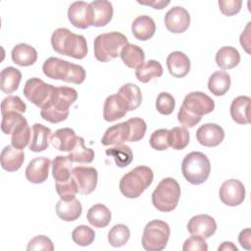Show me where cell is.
Masks as SVG:
<instances>
[{
    "label": "cell",
    "mask_w": 251,
    "mask_h": 251,
    "mask_svg": "<svg viewBox=\"0 0 251 251\" xmlns=\"http://www.w3.org/2000/svg\"><path fill=\"white\" fill-rule=\"evenodd\" d=\"M215 109L214 100L201 91L188 93L177 113V121L187 128L195 126L202 119L203 115L213 112Z\"/></svg>",
    "instance_id": "6da1fadb"
},
{
    "label": "cell",
    "mask_w": 251,
    "mask_h": 251,
    "mask_svg": "<svg viewBox=\"0 0 251 251\" xmlns=\"http://www.w3.org/2000/svg\"><path fill=\"white\" fill-rule=\"evenodd\" d=\"M77 99V92L69 86L55 87L50 101L41 109L40 116L43 120L58 124L65 121L70 113V107Z\"/></svg>",
    "instance_id": "7a4b0ae2"
},
{
    "label": "cell",
    "mask_w": 251,
    "mask_h": 251,
    "mask_svg": "<svg viewBox=\"0 0 251 251\" xmlns=\"http://www.w3.org/2000/svg\"><path fill=\"white\" fill-rule=\"evenodd\" d=\"M51 44L57 53L78 60L83 59L88 53L85 37L66 27H59L53 31Z\"/></svg>",
    "instance_id": "3957f363"
},
{
    "label": "cell",
    "mask_w": 251,
    "mask_h": 251,
    "mask_svg": "<svg viewBox=\"0 0 251 251\" xmlns=\"http://www.w3.org/2000/svg\"><path fill=\"white\" fill-rule=\"evenodd\" d=\"M42 71L49 78L60 79L75 84L82 83L86 77V73L82 66L56 57H50L45 60Z\"/></svg>",
    "instance_id": "277c9868"
},
{
    "label": "cell",
    "mask_w": 251,
    "mask_h": 251,
    "mask_svg": "<svg viewBox=\"0 0 251 251\" xmlns=\"http://www.w3.org/2000/svg\"><path fill=\"white\" fill-rule=\"evenodd\" d=\"M153 178V171L149 167L138 166L123 176L120 190L126 198H137L151 185Z\"/></svg>",
    "instance_id": "5b68a950"
},
{
    "label": "cell",
    "mask_w": 251,
    "mask_h": 251,
    "mask_svg": "<svg viewBox=\"0 0 251 251\" xmlns=\"http://www.w3.org/2000/svg\"><path fill=\"white\" fill-rule=\"evenodd\" d=\"M127 43L126 36L121 32L101 33L94 39V57L99 62H110L120 56L123 47Z\"/></svg>",
    "instance_id": "8992f818"
},
{
    "label": "cell",
    "mask_w": 251,
    "mask_h": 251,
    "mask_svg": "<svg viewBox=\"0 0 251 251\" xmlns=\"http://www.w3.org/2000/svg\"><path fill=\"white\" fill-rule=\"evenodd\" d=\"M181 172L189 183L199 185L208 179L211 173V163L204 153L192 151L183 158Z\"/></svg>",
    "instance_id": "52a82bcc"
},
{
    "label": "cell",
    "mask_w": 251,
    "mask_h": 251,
    "mask_svg": "<svg viewBox=\"0 0 251 251\" xmlns=\"http://www.w3.org/2000/svg\"><path fill=\"white\" fill-rule=\"evenodd\" d=\"M180 197V186L173 177L163 178L152 193V204L160 212L175 210Z\"/></svg>",
    "instance_id": "ba28073f"
},
{
    "label": "cell",
    "mask_w": 251,
    "mask_h": 251,
    "mask_svg": "<svg viewBox=\"0 0 251 251\" xmlns=\"http://www.w3.org/2000/svg\"><path fill=\"white\" fill-rule=\"evenodd\" d=\"M171 234L170 226L161 220L149 222L143 230L142 247L147 251H161L165 249Z\"/></svg>",
    "instance_id": "9c48e42d"
},
{
    "label": "cell",
    "mask_w": 251,
    "mask_h": 251,
    "mask_svg": "<svg viewBox=\"0 0 251 251\" xmlns=\"http://www.w3.org/2000/svg\"><path fill=\"white\" fill-rule=\"evenodd\" d=\"M55 86L44 82L38 77H31L26 80L24 87V95L25 98L42 109L51 99Z\"/></svg>",
    "instance_id": "30bf717a"
},
{
    "label": "cell",
    "mask_w": 251,
    "mask_h": 251,
    "mask_svg": "<svg viewBox=\"0 0 251 251\" xmlns=\"http://www.w3.org/2000/svg\"><path fill=\"white\" fill-rule=\"evenodd\" d=\"M219 196L225 205L230 207L238 206L245 199V186L238 179H227L221 185Z\"/></svg>",
    "instance_id": "8fae6325"
},
{
    "label": "cell",
    "mask_w": 251,
    "mask_h": 251,
    "mask_svg": "<svg viewBox=\"0 0 251 251\" xmlns=\"http://www.w3.org/2000/svg\"><path fill=\"white\" fill-rule=\"evenodd\" d=\"M72 176L77 184L78 193L88 195L95 190L98 181V173L95 168L77 166L73 169Z\"/></svg>",
    "instance_id": "7c38bea8"
},
{
    "label": "cell",
    "mask_w": 251,
    "mask_h": 251,
    "mask_svg": "<svg viewBox=\"0 0 251 251\" xmlns=\"http://www.w3.org/2000/svg\"><path fill=\"white\" fill-rule=\"evenodd\" d=\"M164 23L169 31L173 33H181L189 27L190 15L183 7L176 6L166 13Z\"/></svg>",
    "instance_id": "4fadbf2b"
},
{
    "label": "cell",
    "mask_w": 251,
    "mask_h": 251,
    "mask_svg": "<svg viewBox=\"0 0 251 251\" xmlns=\"http://www.w3.org/2000/svg\"><path fill=\"white\" fill-rule=\"evenodd\" d=\"M68 19L71 24L81 29L89 27L92 24L90 4L84 1H75L68 9Z\"/></svg>",
    "instance_id": "5bb4252c"
},
{
    "label": "cell",
    "mask_w": 251,
    "mask_h": 251,
    "mask_svg": "<svg viewBox=\"0 0 251 251\" xmlns=\"http://www.w3.org/2000/svg\"><path fill=\"white\" fill-rule=\"evenodd\" d=\"M187 229L191 235L200 236L206 239L215 233L217 223L215 219L209 215H196L188 221Z\"/></svg>",
    "instance_id": "9a60e30c"
},
{
    "label": "cell",
    "mask_w": 251,
    "mask_h": 251,
    "mask_svg": "<svg viewBox=\"0 0 251 251\" xmlns=\"http://www.w3.org/2000/svg\"><path fill=\"white\" fill-rule=\"evenodd\" d=\"M225 138L223 127L217 124H204L196 131L197 141L206 147H216L220 145Z\"/></svg>",
    "instance_id": "2e32d148"
},
{
    "label": "cell",
    "mask_w": 251,
    "mask_h": 251,
    "mask_svg": "<svg viewBox=\"0 0 251 251\" xmlns=\"http://www.w3.org/2000/svg\"><path fill=\"white\" fill-rule=\"evenodd\" d=\"M51 164L50 159L46 157H37L32 159L25 169L26 179L35 184L44 182L48 178Z\"/></svg>",
    "instance_id": "e0dca14e"
},
{
    "label": "cell",
    "mask_w": 251,
    "mask_h": 251,
    "mask_svg": "<svg viewBox=\"0 0 251 251\" xmlns=\"http://www.w3.org/2000/svg\"><path fill=\"white\" fill-rule=\"evenodd\" d=\"M91 8L92 24L91 25L96 27L105 26L109 24L113 18V5L110 1L95 0L89 3Z\"/></svg>",
    "instance_id": "ac0fdd59"
},
{
    "label": "cell",
    "mask_w": 251,
    "mask_h": 251,
    "mask_svg": "<svg viewBox=\"0 0 251 251\" xmlns=\"http://www.w3.org/2000/svg\"><path fill=\"white\" fill-rule=\"evenodd\" d=\"M127 113L126 106L121 96L116 93L108 96L103 106V118L107 122H115L124 118Z\"/></svg>",
    "instance_id": "d6986e66"
},
{
    "label": "cell",
    "mask_w": 251,
    "mask_h": 251,
    "mask_svg": "<svg viewBox=\"0 0 251 251\" xmlns=\"http://www.w3.org/2000/svg\"><path fill=\"white\" fill-rule=\"evenodd\" d=\"M166 63L169 73L177 78L184 77L190 71V60L180 51H174L169 54Z\"/></svg>",
    "instance_id": "ffe728a7"
},
{
    "label": "cell",
    "mask_w": 251,
    "mask_h": 251,
    "mask_svg": "<svg viewBox=\"0 0 251 251\" xmlns=\"http://www.w3.org/2000/svg\"><path fill=\"white\" fill-rule=\"evenodd\" d=\"M129 136V126L127 122L120 123L108 127L101 138V143L105 146L122 145L127 141Z\"/></svg>",
    "instance_id": "44dd1931"
},
{
    "label": "cell",
    "mask_w": 251,
    "mask_h": 251,
    "mask_svg": "<svg viewBox=\"0 0 251 251\" xmlns=\"http://www.w3.org/2000/svg\"><path fill=\"white\" fill-rule=\"evenodd\" d=\"M0 159L2 169L7 172H16L24 164L25 153L13 145H7L2 149Z\"/></svg>",
    "instance_id": "7402d4cb"
},
{
    "label": "cell",
    "mask_w": 251,
    "mask_h": 251,
    "mask_svg": "<svg viewBox=\"0 0 251 251\" xmlns=\"http://www.w3.org/2000/svg\"><path fill=\"white\" fill-rule=\"evenodd\" d=\"M131 31L136 39L140 41H146L155 34L156 24L154 20L149 16H138L132 22Z\"/></svg>",
    "instance_id": "603a6c76"
},
{
    "label": "cell",
    "mask_w": 251,
    "mask_h": 251,
    "mask_svg": "<svg viewBox=\"0 0 251 251\" xmlns=\"http://www.w3.org/2000/svg\"><path fill=\"white\" fill-rule=\"evenodd\" d=\"M51 129L41 124H34L32 126L31 139L29 142V150L32 152H42L49 146L51 137Z\"/></svg>",
    "instance_id": "cb8c5ba5"
},
{
    "label": "cell",
    "mask_w": 251,
    "mask_h": 251,
    "mask_svg": "<svg viewBox=\"0 0 251 251\" xmlns=\"http://www.w3.org/2000/svg\"><path fill=\"white\" fill-rule=\"evenodd\" d=\"M11 57L15 64L22 67H28L36 62L37 51L31 45L20 43L12 49Z\"/></svg>",
    "instance_id": "d4e9b609"
},
{
    "label": "cell",
    "mask_w": 251,
    "mask_h": 251,
    "mask_svg": "<svg viewBox=\"0 0 251 251\" xmlns=\"http://www.w3.org/2000/svg\"><path fill=\"white\" fill-rule=\"evenodd\" d=\"M251 99L248 96L241 95L235 97L230 105V116L232 120L239 125H247L250 123L249 109Z\"/></svg>",
    "instance_id": "484cf974"
},
{
    "label": "cell",
    "mask_w": 251,
    "mask_h": 251,
    "mask_svg": "<svg viewBox=\"0 0 251 251\" xmlns=\"http://www.w3.org/2000/svg\"><path fill=\"white\" fill-rule=\"evenodd\" d=\"M56 214L57 216L65 222H74L77 220L82 212V207L80 202L74 198L69 201L59 200L56 204Z\"/></svg>",
    "instance_id": "4316f807"
},
{
    "label": "cell",
    "mask_w": 251,
    "mask_h": 251,
    "mask_svg": "<svg viewBox=\"0 0 251 251\" xmlns=\"http://www.w3.org/2000/svg\"><path fill=\"white\" fill-rule=\"evenodd\" d=\"M76 135L74 129L63 127L51 134L50 142L59 151H71L75 143Z\"/></svg>",
    "instance_id": "83f0119b"
},
{
    "label": "cell",
    "mask_w": 251,
    "mask_h": 251,
    "mask_svg": "<svg viewBox=\"0 0 251 251\" xmlns=\"http://www.w3.org/2000/svg\"><path fill=\"white\" fill-rule=\"evenodd\" d=\"M124 64L130 69H138L144 64L145 54L144 51L137 45L127 43L126 44L120 54Z\"/></svg>",
    "instance_id": "f1b7e54d"
},
{
    "label": "cell",
    "mask_w": 251,
    "mask_h": 251,
    "mask_svg": "<svg viewBox=\"0 0 251 251\" xmlns=\"http://www.w3.org/2000/svg\"><path fill=\"white\" fill-rule=\"evenodd\" d=\"M118 94L125 102L127 112L137 109L142 102V93L140 88L131 82L124 84L119 89Z\"/></svg>",
    "instance_id": "f546056e"
},
{
    "label": "cell",
    "mask_w": 251,
    "mask_h": 251,
    "mask_svg": "<svg viewBox=\"0 0 251 251\" xmlns=\"http://www.w3.org/2000/svg\"><path fill=\"white\" fill-rule=\"evenodd\" d=\"M22 73L14 67H7L1 71L0 75V89L6 94L15 92L20 85Z\"/></svg>",
    "instance_id": "4dcf8cb0"
},
{
    "label": "cell",
    "mask_w": 251,
    "mask_h": 251,
    "mask_svg": "<svg viewBox=\"0 0 251 251\" xmlns=\"http://www.w3.org/2000/svg\"><path fill=\"white\" fill-rule=\"evenodd\" d=\"M86 218L88 223L92 226L97 228H102L107 226L110 224L112 214L108 207L98 203L88 209Z\"/></svg>",
    "instance_id": "1f68e13d"
},
{
    "label": "cell",
    "mask_w": 251,
    "mask_h": 251,
    "mask_svg": "<svg viewBox=\"0 0 251 251\" xmlns=\"http://www.w3.org/2000/svg\"><path fill=\"white\" fill-rule=\"evenodd\" d=\"M215 60L222 70H230L239 64L240 54L232 46H224L216 53Z\"/></svg>",
    "instance_id": "d6a6232c"
},
{
    "label": "cell",
    "mask_w": 251,
    "mask_h": 251,
    "mask_svg": "<svg viewBox=\"0 0 251 251\" xmlns=\"http://www.w3.org/2000/svg\"><path fill=\"white\" fill-rule=\"evenodd\" d=\"M230 75L225 71H217L209 77L208 89L215 96L225 95L230 87Z\"/></svg>",
    "instance_id": "836d02e7"
},
{
    "label": "cell",
    "mask_w": 251,
    "mask_h": 251,
    "mask_svg": "<svg viewBox=\"0 0 251 251\" xmlns=\"http://www.w3.org/2000/svg\"><path fill=\"white\" fill-rule=\"evenodd\" d=\"M72 161L69 156H56L52 161V176L56 181H66L72 177Z\"/></svg>",
    "instance_id": "e575fe53"
},
{
    "label": "cell",
    "mask_w": 251,
    "mask_h": 251,
    "mask_svg": "<svg viewBox=\"0 0 251 251\" xmlns=\"http://www.w3.org/2000/svg\"><path fill=\"white\" fill-rule=\"evenodd\" d=\"M68 156L73 163L89 164L94 160L95 154L91 148L84 145V139L82 137L76 136L75 143Z\"/></svg>",
    "instance_id": "d590c367"
},
{
    "label": "cell",
    "mask_w": 251,
    "mask_h": 251,
    "mask_svg": "<svg viewBox=\"0 0 251 251\" xmlns=\"http://www.w3.org/2000/svg\"><path fill=\"white\" fill-rule=\"evenodd\" d=\"M163 75V67L160 62L156 60H148L144 62L138 69L135 71L136 78L143 83L150 81L152 78L161 77Z\"/></svg>",
    "instance_id": "8d00e7d4"
},
{
    "label": "cell",
    "mask_w": 251,
    "mask_h": 251,
    "mask_svg": "<svg viewBox=\"0 0 251 251\" xmlns=\"http://www.w3.org/2000/svg\"><path fill=\"white\" fill-rule=\"evenodd\" d=\"M30 136H31V130L25 119V121L17 125L16 127L13 129L11 133L12 145L17 149L23 150L30 142Z\"/></svg>",
    "instance_id": "74e56055"
},
{
    "label": "cell",
    "mask_w": 251,
    "mask_h": 251,
    "mask_svg": "<svg viewBox=\"0 0 251 251\" xmlns=\"http://www.w3.org/2000/svg\"><path fill=\"white\" fill-rule=\"evenodd\" d=\"M106 154L113 157L116 166L119 168L127 167L133 160V153L127 145H116L109 149H106Z\"/></svg>",
    "instance_id": "f35d334b"
},
{
    "label": "cell",
    "mask_w": 251,
    "mask_h": 251,
    "mask_svg": "<svg viewBox=\"0 0 251 251\" xmlns=\"http://www.w3.org/2000/svg\"><path fill=\"white\" fill-rule=\"evenodd\" d=\"M190 135L188 130L183 126H176L169 130L168 143L169 147L175 150H182L189 143Z\"/></svg>",
    "instance_id": "ab89813d"
},
{
    "label": "cell",
    "mask_w": 251,
    "mask_h": 251,
    "mask_svg": "<svg viewBox=\"0 0 251 251\" xmlns=\"http://www.w3.org/2000/svg\"><path fill=\"white\" fill-rule=\"evenodd\" d=\"M129 228L123 224L115 225L108 233V242L113 247H122L126 245L129 239Z\"/></svg>",
    "instance_id": "60d3db41"
},
{
    "label": "cell",
    "mask_w": 251,
    "mask_h": 251,
    "mask_svg": "<svg viewBox=\"0 0 251 251\" xmlns=\"http://www.w3.org/2000/svg\"><path fill=\"white\" fill-rule=\"evenodd\" d=\"M72 238L74 242L79 246H88L93 243L95 239V232L91 227L80 225L73 230Z\"/></svg>",
    "instance_id": "b9f144b4"
},
{
    "label": "cell",
    "mask_w": 251,
    "mask_h": 251,
    "mask_svg": "<svg viewBox=\"0 0 251 251\" xmlns=\"http://www.w3.org/2000/svg\"><path fill=\"white\" fill-rule=\"evenodd\" d=\"M129 126V136L127 141L136 142L141 140L146 132V123L143 119L135 117L126 121Z\"/></svg>",
    "instance_id": "7bdbcfd3"
},
{
    "label": "cell",
    "mask_w": 251,
    "mask_h": 251,
    "mask_svg": "<svg viewBox=\"0 0 251 251\" xmlns=\"http://www.w3.org/2000/svg\"><path fill=\"white\" fill-rule=\"evenodd\" d=\"M56 191L62 200L69 201L74 199L75 194L78 192L77 184L74 176H72V177L66 181H56Z\"/></svg>",
    "instance_id": "ee69618b"
},
{
    "label": "cell",
    "mask_w": 251,
    "mask_h": 251,
    "mask_svg": "<svg viewBox=\"0 0 251 251\" xmlns=\"http://www.w3.org/2000/svg\"><path fill=\"white\" fill-rule=\"evenodd\" d=\"M26 110L25 103L19 97L10 95L3 99L1 102V114L5 115L10 112H17L20 114L25 113Z\"/></svg>",
    "instance_id": "f6af8a7d"
},
{
    "label": "cell",
    "mask_w": 251,
    "mask_h": 251,
    "mask_svg": "<svg viewBox=\"0 0 251 251\" xmlns=\"http://www.w3.org/2000/svg\"><path fill=\"white\" fill-rule=\"evenodd\" d=\"M176 107V100L169 92H161L156 99L157 111L165 116L171 115Z\"/></svg>",
    "instance_id": "bcb514c9"
},
{
    "label": "cell",
    "mask_w": 251,
    "mask_h": 251,
    "mask_svg": "<svg viewBox=\"0 0 251 251\" xmlns=\"http://www.w3.org/2000/svg\"><path fill=\"white\" fill-rule=\"evenodd\" d=\"M168 134H169V129H166V128H160L155 130L151 134L149 139L150 146L157 151L167 150L169 148Z\"/></svg>",
    "instance_id": "7dc6e473"
},
{
    "label": "cell",
    "mask_w": 251,
    "mask_h": 251,
    "mask_svg": "<svg viewBox=\"0 0 251 251\" xmlns=\"http://www.w3.org/2000/svg\"><path fill=\"white\" fill-rule=\"evenodd\" d=\"M25 120V118H24L22 114L17 112H10L5 115H2L1 129L5 134H11L16 126Z\"/></svg>",
    "instance_id": "c3c4849f"
},
{
    "label": "cell",
    "mask_w": 251,
    "mask_h": 251,
    "mask_svg": "<svg viewBox=\"0 0 251 251\" xmlns=\"http://www.w3.org/2000/svg\"><path fill=\"white\" fill-rule=\"evenodd\" d=\"M26 249L30 250H44V251H53L54 245L50 238L45 235H37L29 240Z\"/></svg>",
    "instance_id": "681fc988"
},
{
    "label": "cell",
    "mask_w": 251,
    "mask_h": 251,
    "mask_svg": "<svg viewBox=\"0 0 251 251\" xmlns=\"http://www.w3.org/2000/svg\"><path fill=\"white\" fill-rule=\"evenodd\" d=\"M218 4L221 12L227 17L237 14L242 6V2L240 0H220Z\"/></svg>",
    "instance_id": "f907efd6"
},
{
    "label": "cell",
    "mask_w": 251,
    "mask_h": 251,
    "mask_svg": "<svg viewBox=\"0 0 251 251\" xmlns=\"http://www.w3.org/2000/svg\"><path fill=\"white\" fill-rule=\"evenodd\" d=\"M183 251H192V250H199V251H207L208 245L204 238L200 236L191 235L187 238L182 246Z\"/></svg>",
    "instance_id": "816d5d0a"
},
{
    "label": "cell",
    "mask_w": 251,
    "mask_h": 251,
    "mask_svg": "<svg viewBox=\"0 0 251 251\" xmlns=\"http://www.w3.org/2000/svg\"><path fill=\"white\" fill-rule=\"evenodd\" d=\"M240 44L246 53L250 54V23L247 24L244 31L240 35Z\"/></svg>",
    "instance_id": "f5cc1de1"
},
{
    "label": "cell",
    "mask_w": 251,
    "mask_h": 251,
    "mask_svg": "<svg viewBox=\"0 0 251 251\" xmlns=\"http://www.w3.org/2000/svg\"><path fill=\"white\" fill-rule=\"evenodd\" d=\"M250 236H251V230H250V228H245V229H243V230H241L240 231V233H239V235H238V241H239V244L243 247V248H245V249H247V250H249L250 248H251V246H250Z\"/></svg>",
    "instance_id": "db71d44e"
},
{
    "label": "cell",
    "mask_w": 251,
    "mask_h": 251,
    "mask_svg": "<svg viewBox=\"0 0 251 251\" xmlns=\"http://www.w3.org/2000/svg\"><path fill=\"white\" fill-rule=\"evenodd\" d=\"M139 4L141 5H147V6H151L153 7L154 9H164L166 6H168L170 4V1H149V2H143V1H137Z\"/></svg>",
    "instance_id": "11a10c76"
},
{
    "label": "cell",
    "mask_w": 251,
    "mask_h": 251,
    "mask_svg": "<svg viewBox=\"0 0 251 251\" xmlns=\"http://www.w3.org/2000/svg\"><path fill=\"white\" fill-rule=\"evenodd\" d=\"M218 250L220 251V250H224V251H237L238 249H237V247L232 243V242H227V241H225V242H223L220 246H219V248H218Z\"/></svg>",
    "instance_id": "9f6ffc18"
}]
</instances>
